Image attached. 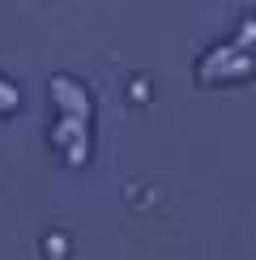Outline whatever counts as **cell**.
I'll return each instance as SVG.
<instances>
[{
    "label": "cell",
    "instance_id": "cell-1",
    "mask_svg": "<svg viewBox=\"0 0 256 260\" xmlns=\"http://www.w3.org/2000/svg\"><path fill=\"white\" fill-rule=\"evenodd\" d=\"M252 73H256L252 51H239V47H213L197 60L201 85H235V81H248Z\"/></svg>",
    "mask_w": 256,
    "mask_h": 260
},
{
    "label": "cell",
    "instance_id": "cell-2",
    "mask_svg": "<svg viewBox=\"0 0 256 260\" xmlns=\"http://www.w3.org/2000/svg\"><path fill=\"white\" fill-rule=\"evenodd\" d=\"M17 111V85L0 77V115H13Z\"/></svg>",
    "mask_w": 256,
    "mask_h": 260
}]
</instances>
